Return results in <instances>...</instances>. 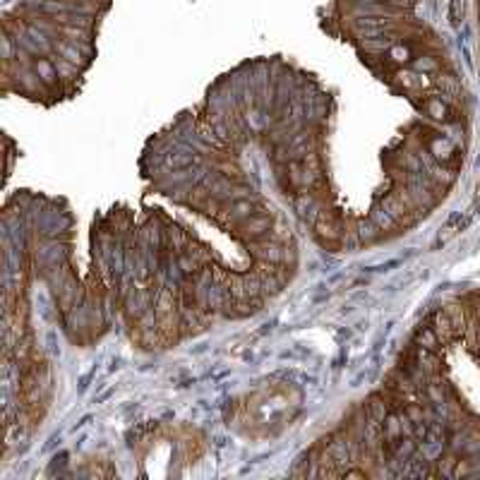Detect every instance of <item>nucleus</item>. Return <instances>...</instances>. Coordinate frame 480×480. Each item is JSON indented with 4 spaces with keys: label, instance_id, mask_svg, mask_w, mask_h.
I'll return each instance as SVG.
<instances>
[{
    "label": "nucleus",
    "instance_id": "f257e3e1",
    "mask_svg": "<svg viewBox=\"0 0 480 480\" xmlns=\"http://www.w3.org/2000/svg\"><path fill=\"white\" fill-rule=\"evenodd\" d=\"M346 231L353 233L355 240H358L360 248H370V245L379 243V240L384 238V233L372 224V219H370V217H358V219L350 217V224H348V229H346Z\"/></svg>",
    "mask_w": 480,
    "mask_h": 480
},
{
    "label": "nucleus",
    "instance_id": "f03ea898",
    "mask_svg": "<svg viewBox=\"0 0 480 480\" xmlns=\"http://www.w3.org/2000/svg\"><path fill=\"white\" fill-rule=\"evenodd\" d=\"M367 217H370V219H372V224L384 233V238H387V236H401V233H406V231L401 229V226H399V221L394 219L392 214H387L384 209L377 205V202H372L370 214H367Z\"/></svg>",
    "mask_w": 480,
    "mask_h": 480
},
{
    "label": "nucleus",
    "instance_id": "7ed1b4c3",
    "mask_svg": "<svg viewBox=\"0 0 480 480\" xmlns=\"http://www.w3.org/2000/svg\"><path fill=\"white\" fill-rule=\"evenodd\" d=\"M413 343L416 346H423V348H428V350H440L442 353V348H445V343L440 341V336H437V331L433 329V324H423V327H418V331L413 334Z\"/></svg>",
    "mask_w": 480,
    "mask_h": 480
},
{
    "label": "nucleus",
    "instance_id": "20e7f679",
    "mask_svg": "<svg viewBox=\"0 0 480 480\" xmlns=\"http://www.w3.org/2000/svg\"><path fill=\"white\" fill-rule=\"evenodd\" d=\"M362 404H365V408L370 411V416H372V418H377L379 423H384V418L392 413L389 404H387V399L382 396V394H379V389H377V392H372L370 396H367Z\"/></svg>",
    "mask_w": 480,
    "mask_h": 480
}]
</instances>
